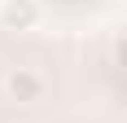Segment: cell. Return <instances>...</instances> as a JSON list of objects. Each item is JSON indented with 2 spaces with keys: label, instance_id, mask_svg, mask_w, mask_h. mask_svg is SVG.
I'll return each mask as SVG.
<instances>
[{
  "label": "cell",
  "instance_id": "obj_1",
  "mask_svg": "<svg viewBox=\"0 0 127 123\" xmlns=\"http://www.w3.org/2000/svg\"><path fill=\"white\" fill-rule=\"evenodd\" d=\"M44 88H48V79H44L35 66H9V70H4V97L18 101V106H35V101L44 97Z\"/></svg>",
  "mask_w": 127,
  "mask_h": 123
},
{
  "label": "cell",
  "instance_id": "obj_2",
  "mask_svg": "<svg viewBox=\"0 0 127 123\" xmlns=\"http://www.w3.org/2000/svg\"><path fill=\"white\" fill-rule=\"evenodd\" d=\"M44 9L39 0H0V26L4 31H35Z\"/></svg>",
  "mask_w": 127,
  "mask_h": 123
},
{
  "label": "cell",
  "instance_id": "obj_3",
  "mask_svg": "<svg viewBox=\"0 0 127 123\" xmlns=\"http://www.w3.org/2000/svg\"><path fill=\"white\" fill-rule=\"evenodd\" d=\"M114 62H118V66H127V31L114 40Z\"/></svg>",
  "mask_w": 127,
  "mask_h": 123
}]
</instances>
